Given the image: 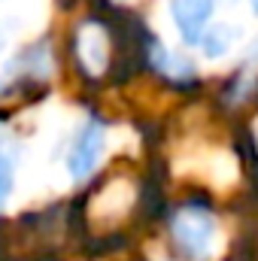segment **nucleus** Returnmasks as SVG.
I'll use <instances>...</instances> for the list:
<instances>
[{"instance_id": "20e7f679", "label": "nucleus", "mask_w": 258, "mask_h": 261, "mask_svg": "<svg viewBox=\"0 0 258 261\" xmlns=\"http://www.w3.org/2000/svg\"><path fill=\"white\" fill-rule=\"evenodd\" d=\"M79 52H82V61H88V55H94L91 61V73H100L107 64V40L97 28H85L82 37H79Z\"/></svg>"}, {"instance_id": "7ed1b4c3", "label": "nucleus", "mask_w": 258, "mask_h": 261, "mask_svg": "<svg viewBox=\"0 0 258 261\" xmlns=\"http://www.w3.org/2000/svg\"><path fill=\"white\" fill-rule=\"evenodd\" d=\"M170 12H173V21L183 34V40L200 43L210 12H213V0H170Z\"/></svg>"}, {"instance_id": "f03ea898", "label": "nucleus", "mask_w": 258, "mask_h": 261, "mask_svg": "<svg viewBox=\"0 0 258 261\" xmlns=\"http://www.w3.org/2000/svg\"><path fill=\"white\" fill-rule=\"evenodd\" d=\"M100 152H104V128L97 125V122H88L82 134L76 137V143H73V149H70V173L76 176V179H82V176H88L94 167H97V161H100Z\"/></svg>"}, {"instance_id": "39448f33", "label": "nucleus", "mask_w": 258, "mask_h": 261, "mask_svg": "<svg viewBox=\"0 0 258 261\" xmlns=\"http://www.w3.org/2000/svg\"><path fill=\"white\" fill-rule=\"evenodd\" d=\"M231 40H234V31H231L228 24H213L210 31H203L200 46H203V52H207L210 58H219V55H225V52H228Z\"/></svg>"}, {"instance_id": "0eeeda50", "label": "nucleus", "mask_w": 258, "mask_h": 261, "mask_svg": "<svg viewBox=\"0 0 258 261\" xmlns=\"http://www.w3.org/2000/svg\"><path fill=\"white\" fill-rule=\"evenodd\" d=\"M249 3H252V9H255V12H258V0H249Z\"/></svg>"}, {"instance_id": "423d86ee", "label": "nucleus", "mask_w": 258, "mask_h": 261, "mask_svg": "<svg viewBox=\"0 0 258 261\" xmlns=\"http://www.w3.org/2000/svg\"><path fill=\"white\" fill-rule=\"evenodd\" d=\"M9 192H12V155L0 149V206L6 203Z\"/></svg>"}, {"instance_id": "f257e3e1", "label": "nucleus", "mask_w": 258, "mask_h": 261, "mask_svg": "<svg viewBox=\"0 0 258 261\" xmlns=\"http://www.w3.org/2000/svg\"><path fill=\"white\" fill-rule=\"evenodd\" d=\"M173 234H176V243L192 252V255H210V243H213V234H216V225L213 219L203 213V210H183L173 222Z\"/></svg>"}]
</instances>
